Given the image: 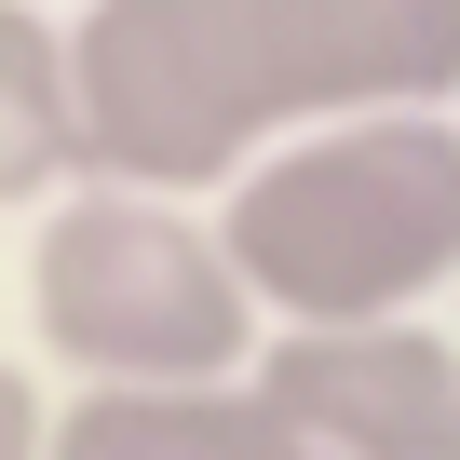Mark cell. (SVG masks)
<instances>
[{
	"label": "cell",
	"instance_id": "cell-1",
	"mask_svg": "<svg viewBox=\"0 0 460 460\" xmlns=\"http://www.w3.org/2000/svg\"><path fill=\"white\" fill-rule=\"evenodd\" d=\"M82 176L230 190L352 109L460 95V0H82Z\"/></svg>",
	"mask_w": 460,
	"mask_h": 460
},
{
	"label": "cell",
	"instance_id": "cell-4",
	"mask_svg": "<svg viewBox=\"0 0 460 460\" xmlns=\"http://www.w3.org/2000/svg\"><path fill=\"white\" fill-rule=\"evenodd\" d=\"M258 393L325 460H460V339L420 312L379 325H271Z\"/></svg>",
	"mask_w": 460,
	"mask_h": 460
},
{
	"label": "cell",
	"instance_id": "cell-7",
	"mask_svg": "<svg viewBox=\"0 0 460 460\" xmlns=\"http://www.w3.org/2000/svg\"><path fill=\"white\" fill-rule=\"evenodd\" d=\"M0 460H55V393L0 352Z\"/></svg>",
	"mask_w": 460,
	"mask_h": 460
},
{
	"label": "cell",
	"instance_id": "cell-3",
	"mask_svg": "<svg viewBox=\"0 0 460 460\" xmlns=\"http://www.w3.org/2000/svg\"><path fill=\"white\" fill-rule=\"evenodd\" d=\"M28 339L68 366V393L109 379H258L271 312L230 258V230L190 217L176 190L82 176L28 230Z\"/></svg>",
	"mask_w": 460,
	"mask_h": 460
},
{
	"label": "cell",
	"instance_id": "cell-6",
	"mask_svg": "<svg viewBox=\"0 0 460 460\" xmlns=\"http://www.w3.org/2000/svg\"><path fill=\"white\" fill-rule=\"evenodd\" d=\"M82 190V28L55 0H0V203Z\"/></svg>",
	"mask_w": 460,
	"mask_h": 460
},
{
	"label": "cell",
	"instance_id": "cell-2",
	"mask_svg": "<svg viewBox=\"0 0 460 460\" xmlns=\"http://www.w3.org/2000/svg\"><path fill=\"white\" fill-rule=\"evenodd\" d=\"M271 325H379L460 285V109H352L217 190Z\"/></svg>",
	"mask_w": 460,
	"mask_h": 460
},
{
	"label": "cell",
	"instance_id": "cell-5",
	"mask_svg": "<svg viewBox=\"0 0 460 460\" xmlns=\"http://www.w3.org/2000/svg\"><path fill=\"white\" fill-rule=\"evenodd\" d=\"M55 460H325L258 379H109L55 406Z\"/></svg>",
	"mask_w": 460,
	"mask_h": 460
}]
</instances>
